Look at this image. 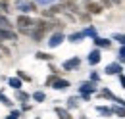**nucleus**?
<instances>
[{"instance_id":"1","label":"nucleus","mask_w":125,"mask_h":119,"mask_svg":"<svg viewBox=\"0 0 125 119\" xmlns=\"http://www.w3.org/2000/svg\"><path fill=\"white\" fill-rule=\"evenodd\" d=\"M16 8H17V10H21L23 14H29V12H35V4L27 2V0H17V2H16Z\"/></svg>"},{"instance_id":"2","label":"nucleus","mask_w":125,"mask_h":119,"mask_svg":"<svg viewBox=\"0 0 125 119\" xmlns=\"http://www.w3.org/2000/svg\"><path fill=\"white\" fill-rule=\"evenodd\" d=\"M62 42H63V35H62V33H56V35H52V37H50L48 46H50V48H56V46H60Z\"/></svg>"},{"instance_id":"3","label":"nucleus","mask_w":125,"mask_h":119,"mask_svg":"<svg viewBox=\"0 0 125 119\" xmlns=\"http://www.w3.org/2000/svg\"><path fill=\"white\" fill-rule=\"evenodd\" d=\"M79 90H81V94H91V92H94V90H96V87H94V81L83 83V85L79 87Z\"/></svg>"},{"instance_id":"4","label":"nucleus","mask_w":125,"mask_h":119,"mask_svg":"<svg viewBox=\"0 0 125 119\" xmlns=\"http://www.w3.org/2000/svg\"><path fill=\"white\" fill-rule=\"evenodd\" d=\"M17 25H19V29H25V27H29V25H35V21L29 19L27 15H19V17H17Z\"/></svg>"},{"instance_id":"5","label":"nucleus","mask_w":125,"mask_h":119,"mask_svg":"<svg viewBox=\"0 0 125 119\" xmlns=\"http://www.w3.org/2000/svg\"><path fill=\"white\" fill-rule=\"evenodd\" d=\"M79 63H81V60H79V58L67 60V61H63V69H65V71H71V69H75V67H79Z\"/></svg>"},{"instance_id":"6","label":"nucleus","mask_w":125,"mask_h":119,"mask_svg":"<svg viewBox=\"0 0 125 119\" xmlns=\"http://www.w3.org/2000/svg\"><path fill=\"white\" fill-rule=\"evenodd\" d=\"M123 69H121V65L119 63H110L108 67H106V73L108 75H117V73H121Z\"/></svg>"},{"instance_id":"7","label":"nucleus","mask_w":125,"mask_h":119,"mask_svg":"<svg viewBox=\"0 0 125 119\" xmlns=\"http://www.w3.org/2000/svg\"><path fill=\"white\" fill-rule=\"evenodd\" d=\"M100 58H102V56H100V50H93V52L89 54V63H91V65H96V63L100 61Z\"/></svg>"},{"instance_id":"8","label":"nucleus","mask_w":125,"mask_h":119,"mask_svg":"<svg viewBox=\"0 0 125 119\" xmlns=\"http://www.w3.org/2000/svg\"><path fill=\"white\" fill-rule=\"evenodd\" d=\"M52 83H54V89H56V90H63V89H67V87H69V83H67V81H63V79H54Z\"/></svg>"},{"instance_id":"9","label":"nucleus","mask_w":125,"mask_h":119,"mask_svg":"<svg viewBox=\"0 0 125 119\" xmlns=\"http://www.w3.org/2000/svg\"><path fill=\"white\" fill-rule=\"evenodd\" d=\"M0 39H10V40H16V35H14L10 29H4V27H0Z\"/></svg>"},{"instance_id":"10","label":"nucleus","mask_w":125,"mask_h":119,"mask_svg":"<svg viewBox=\"0 0 125 119\" xmlns=\"http://www.w3.org/2000/svg\"><path fill=\"white\" fill-rule=\"evenodd\" d=\"M54 111H56V113L60 115V119H71V115H69V111H67V109H63V108H56Z\"/></svg>"},{"instance_id":"11","label":"nucleus","mask_w":125,"mask_h":119,"mask_svg":"<svg viewBox=\"0 0 125 119\" xmlns=\"http://www.w3.org/2000/svg\"><path fill=\"white\" fill-rule=\"evenodd\" d=\"M94 44H96V46H102V48H110V40H106V39H98V37H94Z\"/></svg>"},{"instance_id":"12","label":"nucleus","mask_w":125,"mask_h":119,"mask_svg":"<svg viewBox=\"0 0 125 119\" xmlns=\"http://www.w3.org/2000/svg\"><path fill=\"white\" fill-rule=\"evenodd\" d=\"M87 10H91L93 14H100V12H102V6H98V4H93V2H89V4H87Z\"/></svg>"},{"instance_id":"13","label":"nucleus","mask_w":125,"mask_h":119,"mask_svg":"<svg viewBox=\"0 0 125 119\" xmlns=\"http://www.w3.org/2000/svg\"><path fill=\"white\" fill-rule=\"evenodd\" d=\"M8 83H10V87H14V89H21V79H19V77H16V79H10V81H8Z\"/></svg>"},{"instance_id":"14","label":"nucleus","mask_w":125,"mask_h":119,"mask_svg":"<svg viewBox=\"0 0 125 119\" xmlns=\"http://www.w3.org/2000/svg\"><path fill=\"white\" fill-rule=\"evenodd\" d=\"M81 39H85L83 33H73V35H69V40H71V42H79Z\"/></svg>"},{"instance_id":"15","label":"nucleus","mask_w":125,"mask_h":119,"mask_svg":"<svg viewBox=\"0 0 125 119\" xmlns=\"http://www.w3.org/2000/svg\"><path fill=\"white\" fill-rule=\"evenodd\" d=\"M96 109H98V113H102V115H112V109H110V108H104V106H98Z\"/></svg>"},{"instance_id":"16","label":"nucleus","mask_w":125,"mask_h":119,"mask_svg":"<svg viewBox=\"0 0 125 119\" xmlns=\"http://www.w3.org/2000/svg\"><path fill=\"white\" fill-rule=\"evenodd\" d=\"M83 35H85V37H96V29H94V27H89V29L83 31Z\"/></svg>"},{"instance_id":"17","label":"nucleus","mask_w":125,"mask_h":119,"mask_svg":"<svg viewBox=\"0 0 125 119\" xmlns=\"http://www.w3.org/2000/svg\"><path fill=\"white\" fill-rule=\"evenodd\" d=\"M33 98H35V100H37V102H42V100H44V98H46V96H44V92H39V90H37V92H35V94H33Z\"/></svg>"},{"instance_id":"18","label":"nucleus","mask_w":125,"mask_h":119,"mask_svg":"<svg viewBox=\"0 0 125 119\" xmlns=\"http://www.w3.org/2000/svg\"><path fill=\"white\" fill-rule=\"evenodd\" d=\"M17 100H23L25 102V100H29V94L27 92H21V90L17 89Z\"/></svg>"},{"instance_id":"19","label":"nucleus","mask_w":125,"mask_h":119,"mask_svg":"<svg viewBox=\"0 0 125 119\" xmlns=\"http://www.w3.org/2000/svg\"><path fill=\"white\" fill-rule=\"evenodd\" d=\"M0 102H2L4 106H12V102H10V98H6V96H4L2 92H0Z\"/></svg>"},{"instance_id":"20","label":"nucleus","mask_w":125,"mask_h":119,"mask_svg":"<svg viewBox=\"0 0 125 119\" xmlns=\"http://www.w3.org/2000/svg\"><path fill=\"white\" fill-rule=\"evenodd\" d=\"M114 111H115L117 115H121V117H125V108H119V106H115V108H114Z\"/></svg>"},{"instance_id":"21","label":"nucleus","mask_w":125,"mask_h":119,"mask_svg":"<svg viewBox=\"0 0 125 119\" xmlns=\"http://www.w3.org/2000/svg\"><path fill=\"white\" fill-rule=\"evenodd\" d=\"M119 61H125V44L119 48Z\"/></svg>"},{"instance_id":"22","label":"nucleus","mask_w":125,"mask_h":119,"mask_svg":"<svg viewBox=\"0 0 125 119\" xmlns=\"http://www.w3.org/2000/svg\"><path fill=\"white\" fill-rule=\"evenodd\" d=\"M37 58H39V60H50L52 56H48V54H44V52H39V54H37Z\"/></svg>"},{"instance_id":"23","label":"nucleus","mask_w":125,"mask_h":119,"mask_svg":"<svg viewBox=\"0 0 125 119\" xmlns=\"http://www.w3.org/2000/svg\"><path fill=\"white\" fill-rule=\"evenodd\" d=\"M114 39H115V40H119L121 44H125V35H114Z\"/></svg>"},{"instance_id":"24","label":"nucleus","mask_w":125,"mask_h":119,"mask_svg":"<svg viewBox=\"0 0 125 119\" xmlns=\"http://www.w3.org/2000/svg\"><path fill=\"white\" fill-rule=\"evenodd\" d=\"M17 77H19V79H25V81H29V75L23 73V71H17Z\"/></svg>"},{"instance_id":"25","label":"nucleus","mask_w":125,"mask_h":119,"mask_svg":"<svg viewBox=\"0 0 125 119\" xmlns=\"http://www.w3.org/2000/svg\"><path fill=\"white\" fill-rule=\"evenodd\" d=\"M69 108H75V106H77V98H69Z\"/></svg>"},{"instance_id":"26","label":"nucleus","mask_w":125,"mask_h":119,"mask_svg":"<svg viewBox=\"0 0 125 119\" xmlns=\"http://www.w3.org/2000/svg\"><path fill=\"white\" fill-rule=\"evenodd\" d=\"M98 79H100V75H98V73H91V81H94V83H96Z\"/></svg>"},{"instance_id":"27","label":"nucleus","mask_w":125,"mask_h":119,"mask_svg":"<svg viewBox=\"0 0 125 119\" xmlns=\"http://www.w3.org/2000/svg\"><path fill=\"white\" fill-rule=\"evenodd\" d=\"M0 8H2L4 12H8V2H0Z\"/></svg>"},{"instance_id":"28","label":"nucleus","mask_w":125,"mask_h":119,"mask_svg":"<svg viewBox=\"0 0 125 119\" xmlns=\"http://www.w3.org/2000/svg\"><path fill=\"white\" fill-rule=\"evenodd\" d=\"M17 117H19V111H14L10 117H6V119H17Z\"/></svg>"},{"instance_id":"29","label":"nucleus","mask_w":125,"mask_h":119,"mask_svg":"<svg viewBox=\"0 0 125 119\" xmlns=\"http://www.w3.org/2000/svg\"><path fill=\"white\" fill-rule=\"evenodd\" d=\"M35 2H39V4H50V2H54V0H35Z\"/></svg>"},{"instance_id":"30","label":"nucleus","mask_w":125,"mask_h":119,"mask_svg":"<svg viewBox=\"0 0 125 119\" xmlns=\"http://www.w3.org/2000/svg\"><path fill=\"white\" fill-rule=\"evenodd\" d=\"M119 83H121V87L125 89V77H123V75H119Z\"/></svg>"},{"instance_id":"31","label":"nucleus","mask_w":125,"mask_h":119,"mask_svg":"<svg viewBox=\"0 0 125 119\" xmlns=\"http://www.w3.org/2000/svg\"><path fill=\"white\" fill-rule=\"evenodd\" d=\"M102 2H104L106 6H110V4H112V0H102Z\"/></svg>"},{"instance_id":"32","label":"nucleus","mask_w":125,"mask_h":119,"mask_svg":"<svg viewBox=\"0 0 125 119\" xmlns=\"http://www.w3.org/2000/svg\"><path fill=\"white\" fill-rule=\"evenodd\" d=\"M0 58H2V56H0Z\"/></svg>"}]
</instances>
